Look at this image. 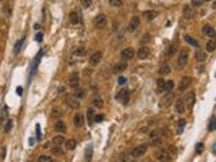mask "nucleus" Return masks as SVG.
<instances>
[{"label":"nucleus","instance_id":"a18cd8bd","mask_svg":"<svg viewBox=\"0 0 216 162\" xmlns=\"http://www.w3.org/2000/svg\"><path fill=\"white\" fill-rule=\"evenodd\" d=\"M74 96L79 97V99H82V97L85 96V93L82 89H76V91H74Z\"/></svg>","mask_w":216,"mask_h":162},{"label":"nucleus","instance_id":"f257e3e1","mask_svg":"<svg viewBox=\"0 0 216 162\" xmlns=\"http://www.w3.org/2000/svg\"><path fill=\"white\" fill-rule=\"evenodd\" d=\"M147 149H149V146H147L146 143L139 144V146H137V147H134L131 150V157H134V158H140V157H143L146 154Z\"/></svg>","mask_w":216,"mask_h":162},{"label":"nucleus","instance_id":"0eeeda50","mask_svg":"<svg viewBox=\"0 0 216 162\" xmlns=\"http://www.w3.org/2000/svg\"><path fill=\"white\" fill-rule=\"evenodd\" d=\"M140 26V19L139 16H132L130 19V23H129V31L130 32H135Z\"/></svg>","mask_w":216,"mask_h":162},{"label":"nucleus","instance_id":"e433bc0d","mask_svg":"<svg viewBox=\"0 0 216 162\" xmlns=\"http://www.w3.org/2000/svg\"><path fill=\"white\" fill-rule=\"evenodd\" d=\"M53 154H54V155H62V154H64V150L60 147V144H56V146L53 147Z\"/></svg>","mask_w":216,"mask_h":162},{"label":"nucleus","instance_id":"f8f14e48","mask_svg":"<svg viewBox=\"0 0 216 162\" xmlns=\"http://www.w3.org/2000/svg\"><path fill=\"white\" fill-rule=\"evenodd\" d=\"M182 15H184L185 19L195 18V11H193V7L192 6H184V8H182Z\"/></svg>","mask_w":216,"mask_h":162},{"label":"nucleus","instance_id":"3c124183","mask_svg":"<svg viewBox=\"0 0 216 162\" xmlns=\"http://www.w3.org/2000/svg\"><path fill=\"white\" fill-rule=\"evenodd\" d=\"M126 81H127V80H126V77H119L118 84H119V85H123V84H126Z\"/></svg>","mask_w":216,"mask_h":162},{"label":"nucleus","instance_id":"8fccbe9b","mask_svg":"<svg viewBox=\"0 0 216 162\" xmlns=\"http://www.w3.org/2000/svg\"><path fill=\"white\" fill-rule=\"evenodd\" d=\"M1 31H6V23H4L3 19L0 18V32Z\"/></svg>","mask_w":216,"mask_h":162},{"label":"nucleus","instance_id":"2f4dec72","mask_svg":"<svg viewBox=\"0 0 216 162\" xmlns=\"http://www.w3.org/2000/svg\"><path fill=\"white\" fill-rule=\"evenodd\" d=\"M62 115H64V112H62V109L60 107H54L53 108V116L54 118H61Z\"/></svg>","mask_w":216,"mask_h":162},{"label":"nucleus","instance_id":"864d4df0","mask_svg":"<svg viewBox=\"0 0 216 162\" xmlns=\"http://www.w3.org/2000/svg\"><path fill=\"white\" fill-rule=\"evenodd\" d=\"M103 119H104V116H103V115H96V118H95V120H96V122H101Z\"/></svg>","mask_w":216,"mask_h":162},{"label":"nucleus","instance_id":"20e7f679","mask_svg":"<svg viewBox=\"0 0 216 162\" xmlns=\"http://www.w3.org/2000/svg\"><path fill=\"white\" fill-rule=\"evenodd\" d=\"M120 57H122L123 61H130V59H132L135 57V50L132 47H126V49L122 50Z\"/></svg>","mask_w":216,"mask_h":162},{"label":"nucleus","instance_id":"423d86ee","mask_svg":"<svg viewBox=\"0 0 216 162\" xmlns=\"http://www.w3.org/2000/svg\"><path fill=\"white\" fill-rule=\"evenodd\" d=\"M65 103H66L68 107H70L72 109L80 108V101L76 96H66L65 97Z\"/></svg>","mask_w":216,"mask_h":162},{"label":"nucleus","instance_id":"4468645a","mask_svg":"<svg viewBox=\"0 0 216 162\" xmlns=\"http://www.w3.org/2000/svg\"><path fill=\"white\" fill-rule=\"evenodd\" d=\"M203 34H205V35L209 37V38H215L216 37L215 29H213L212 26H209V24H204V26H203Z\"/></svg>","mask_w":216,"mask_h":162},{"label":"nucleus","instance_id":"6e6d98bb","mask_svg":"<svg viewBox=\"0 0 216 162\" xmlns=\"http://www.w3.org/2000/svg\"><path fill=\"white\" fill-rule=\"evenodd\" d=\"M143 42H145V43L149 42V34H145V37H143Z\"/></svg>","mask_w":216,"mask_h":162},{"label":"nucleus","instance_id":"13d9d810","mask_svg":"<svg viewBox=\"0 0 216 162\" xmlns=\"http://www.w3.org/2000/svg\"><path fill=\"white\" fill-rule=\"evenodd\" d=\"M213 8L216 10V0H213Z\"/></svg>","mask_w":216,"mask_h":162},{"label":"nucleus","instance_id":"39448f33","mask_svg":"<svg viewBox=\"0 0 216 162\" xmlns=\"http://www.w3.org/2000/svg\"><path fill=\"white\" fill-rule=\"evenodd\" d=\"M174 109H176L177 114L182 115V114L185 112V109H187V101H185L182 97L177 99V100H176V104H174Z\"/></svg>","mask_w":216,"mask_h":162},{"label":"nucleus","instance_id":"c9c22d12","mask_svg":"<svg viewBox=\"0 0 216 162\" xmlns=\"http://www.w3.org/2000/svg\"><path fill=\"white\" fill-rule=\"evenodd\" d=\"M51 142L54 144H62L65 142V138H64V136H61V135H57V136H54V138H53Z\"/></svg>","mask_w":216,"mask_h":162},{"label":"nucleus","instance_id":"603ef678","mask_svg":"<svg viewBox=\"0 0 216 162\" xmlns=\"http://www.w3.org/2000/svg\"><path fill=\"white\" fill-rule=\"evenodd\" d=\"M42 38H43V34H42V32H38V34L35 35V39H37L38 42H41V41H42Z\"/></svg>","mask_w":216,"mask_h":162},{"label":"nucleus","instance_id":"c03bdc74","mask_svg":"<svg viewBox=\"0 0 216 162\" xmlns=\"http://www.w3.org/2000/svg\"><path fill=\"white\" fill-rule=\"evenodd\" d=\"M74 56H84L85 54V49H82V47H77L76 50L73 51Z\"/></svg>","mask_w":216,"mask_h":162},{"label":"nucleus","instance_id":"6ab92c4d","mask_svg":"<svg viewBox=\"0 0 216 162\" xmlns=\"http://www.w3.org/2000/svg\"><path fill=\"white\" fill-rule=\"evenodd\" d=\"M54 131H57V133H64V131H66V124H65V122H62V120L57 122L54 124Z\"/></svg>","mask_w":216,"mask_h":162},{"label":"nucleus","instance_id":"b1692460","mask_svg":"<svg viewBox=\"0 0 216 162\" xmlns=\"http://www.w3.org/2000/svg\"><path fill=\"white\" fill-rule=\"evenodd\" d=\"M143 16H145L147 21H154V19L158 16V12L157 11H146V12H143Z\"/></svg>","mask_w":216,"mask_h":162},{"label":"nucleus","instance_id":"bf43d9fd","mask_svg":"<svg viewBox=\"0 0 216 162\" xmlns=\"http://www.w3.org/2000/svg\"><path fill=\"white\" fill-rule=\"evenodd\" d=\"M204 1H212V0H204Z\"/></svg>","mask_w":216,"mask_h":162},{"label":"nucleus","instance_id":"58836bf2","mask_svg":"<svg viewBox=\"0 0 216 162\" xmlns=\"http://www.w3.org/2000/svg\"><path fill=\"white\" fill-rule=\"evenodd\" d=\"M12 124H14V123H12L11 119L6 122V124H4V133H10V130L12 128Z\"/></svg>","mask_w":216,"mask_h":162},{"label":"nucleus","instance_id":"a878e982","mask_svg":"<svg viewBox=\"0 0 216 162\" xmlns=\"http://www.w3.org/2000/svg\"><path fill=\"white\" fill-rule=\"evenodd\" d=\"M170 70H172V69H170V66H169V65L165 64V65H162V66H161L159 70H158V72H159L161 76L164 77V76H168V74L170 73Z\"/></svg>","mask_w":216,"mask_h":162},{"label":"nucleus","instance_id":"4be33fe9","mask_svg":"<svg viewBox=\"0 0 216 162\" xmlns=\"http://www.w3.org/2000/svg\"><path fill=\"white\" fill-rule=\"evenodd\" d=\"M69 21L72 24H77L80 22V18H79V12L77 11H72L69 14Z\"/></svg>","mask_w":216,"mask_h":162},{"label":"nucleus","instance_id":"473e14b6","mask_svg":"<svg viewBox=\"0 0 216 162\" xmlns=\"http://www.w3.org/2000/svg\"><path fill=\"white\" fill-rule=\"evenodd\" d=\"M173 88H174V81L173 80H166V83H165V91L170 92V91H173Z\"/></svg>","mask_w":216,"mask_h":162},{"label":"nucleus","instance_id":"c85d7f7f","mask_svg":"<svg viewBox=\"0 0 216 162\" xmlns=\"http://www.w3.org/2000/svg\"><path fill=\"white\" fill-rule=\"evenodd\" d=\"M184 39H185V41H187L189 45H192L193 47H199V42L196 41L195 38H192L190 35H185V37H184Z\"/></svg>","mask_w":216,"mask_h":162},{"label":"nucleus","instance_id":"4c0bfd02","mask_svg":"<svg viewBox=\"0 0 216 162\" xmlns=\"http://www.w3.org/2000/svg\"><path fill=\"white\" fill-rule=\"evenodd\" d=\"M80 3H81V6L84 8H89L92 6V3H93V0H80Z\"/></svg>","mask_w":216,"mask_h":162},{"label":"nucleus","instance_id":"09e8293b","mask_svg":"<svg viewBox=\"0 0 216 162\" xmlns=\"http://www.w3.org/2000/svg\"><path fill=\"white\" fill-rule=\"evenodd\" d=\"M204 3H205L204 0H192V6L195 7H201Z\"/></svg>","mask_w":216,"mask_h":162},{"label":"nucleus","instance_id":"a211bd4d","mask_svg":"<svg viewBox=\"0 0 216 162\" xmlns=\"http://www.w3.org/2000/svg\"><path fill=\"white\" fill-rule=\"evenodd\" d=\"M73 123L79 128L84 126V116H82V114H76V116L73 118Z\"/></svg>","mask_w":216,"mask_h":162},{"label":"nucleus","instance_id":"6e6552de","mask_svg":"<svg viewBox=\"0 0 216 162\" xmlns=\"http://www.w3.org/2000/svg\"><path fill=\"white\" fill-rule=\"evenodd\" d=\"M95 26H96L97 29H104V27L107 26V16H105L104 14L97 15L96 19H95Z\"/></svg>","mask_w":216,"mask_h":162},{"label":"nucleus","instance_id":"4d7b16f0","mask_svg":"<svg viewBox=\"0 0 216 162\" xmlns=\"http://www.w3.org/2000/svg\"><path fill=\"white\" fill-rule=\"evenodd\" d=\"M34 29H35V30H39V29H41V26H39V24H35Z\"/></svg>","mask_w":216,"mask_h":162},{"label":"nucleus","instance_id":"cd10ccee","mask_svg":"<svg viewBox=\"0 0 216 162\" xmlns=\"http://www.w3.org/2000/svg\"><path fill=\"white\" fill-rule=\"evenodd\" d=\"M76 141L74 139H68L66 142H65V146H66L68 150H74L76 149Z\"/></svg>","mask_w":216,"mask_h":162},{"label":"nucleus","instance_id":"72a5a7b5","mask_svg":"<svg viewBox=\"0 0 216 162\" xmlns=\"http://www.w3.org/2000/svg\"><path fill=\"white\" fill-rule=\"evenodd\" d=\"M92 103H93V106L97 107V108H103V107H104V103H103V100L100 97H95L93 100H92Z\"/></svg>","mask_w":216,"mask_h":162},{"label":"nucleus","instance_id":"bb28decb","mask_svg":"<svg viewBox=\"0 0 216 162\" xmlns=\"http://www.w3.org/2000/svg\"><path fill=\"white\" fill-rule=\"evenodd\" d=\"M205 49H207V51H209V53L215 51V49H216V41H215V39H211V41H208L207 42V46H205Z\"/></svg>","mask_w":216,"mask_h":162},{"label":"nucleus","instance_id":"7c9ffc66","mask_svg":"<svg viewBox=\"0 0 216 162\" xmlns=\"http://www.w3.org/2000/svg\"><path fill=\"white\" fill-rule=\"evenodd\" d=\"M185 124H187V122L184 120V119H180L178 120V128H177V134L180 135V134H182V131H184L185 128Z\"/></svg>","mask_w":216,"mask_h":162},{"label":"nucleus","instance_id":"f03ea898","mask_svg":"<svg viewBox=\"0 0 216 162\" xmlns=\"http://www.w3.org/2000/svg\"><path fill=\"white\" fill-rule=\"evenodd\" d=\"M174 92H168L165 96H162V99H161L159 101V107L161 108H166V107H169L170 104L174 101Z\"/></svg>","mask_w":216,"mask_h":162},{"label":"nucleus","instance_id":"f3484780","mask_svg":"<svg viewBox=\"0 0 216 162\" xmlns=\"http://www.w3.org/2000/svg\"><path fill=\"white\" fill-rule=\"evenodd\" d=\"M126 68H127V61H120V62H118L116 65L114 66V73H119V72H123V70H126Z\"/></svg>","mask_w":216,"mask_h":162},{"label":"nucleus","instance_id":"7ed1b4c3","mask_svg":"<svg viewBox=\"0 0 216 162\" xmlns=\"http://www.w3.org/2000/svg\"><path fill=\"white\" fill-rule=\"evenodd\" d=\"M188 59H189V53L187 50H182L181 53L178 54V59H177V68L182 69L185 65L188 64Z\"/></svg>","mask_w":216,"mask_h":162},{"label":"nucleus","instance_id":"de8ad7c7","mask_svg":"<svg viewBox=\"0 0 216 162\" xmlns=\"http://www.w3.org/2000/svg\"><path fill=\"white\" fill-rule=\"evenodd\" d=\"M203 150H204V144H203V143H197V144H196V153L201 154Z\"/></svg>","mask_w":216,"mask_h":162},{"label":"nucleus","instance_id":"ea45409f","mask_svg":"<svg viewBox=\"0 0 216 162\" xmlns=\"http://www.w3.org/2000/svg\"><path fill=\"white\" fill-rule=\"evenodd\" d=\"M208 130H209V131H215V130H216V118L211 119L209 126H208Z\"/></svg>","mask_w":216,"mask_h":162},{"label":"nucleus","instance_id":"2eb2a0df","mask_svg":"<svg viewBox=\"0 0 216 162\" xmlns=\"http://www.w3.org/2000/svg\"><path fill=\"white\" fill-rule=\"evenodd\" d=\"M69 84H70V86H73L74 89L79 86V84H80V76L77 73H72L69 76Z\"/></svg>","mask_w":216,"mask_h":162},{"label":"nucleus","instance_id":"393cba45","mask_svg":"<svg viewBox=\"0 0 216 162\" xmlns=\"http://www.w3.org/2000/svg\"><path fill=\"white\" fill-rule=\"evenodd\" d=\"M195 57H196V59H197L199 62H204L205 59H207V54H205V51H201V50L196 51Z\"/></svg>","mask_w":216,"mask_h":162},{"label":"nucleus","instance_id":"49530a36","mask_svg":"<svg viewBox=\"0 0 216 162\" xmlns=\"http://www.w3.org/2000/svg\"><path fill=\"white\" fill-rule=\"evenodd\" d=\"M38 161L39 162H50V161H51V158H50L49 155H39L38 157Z\"/></svg>","mask_w":216,"mask_h":162},{"label":"nucleus","instance_id":"37998d69","mask_svg":"<svg viewBox=\"0 0 216 162\" xmlns=\"http://www.w3.org/2000/svg\"><path fill=\"white\" fill-rule=\"evenodd\" d=\"M3 11H4V15H6V16H11V14H12L11 6H8V4H6V6H4V8H3Z\"/></svg>","mask_w":216,"mask_h":162},{"label":"nucleus","instance_id":"a19ab883","mask_svg":"<svg viewBox=\"0 0 216 162\" xmlns=\"http://www.w3.org/2000/svg\"><path fill=\"white\" fill-rule=\"evenodd\" d=\"M87 116H88V120H89V124L92 126V123H93V109H92V108L88 109Z\"/></svg>","mask_w":216,"mask_h":162},{"label":"nucleus","instance_id":"9b49d317","mask_svg":"<svg viewBox=\"0 0 216 162\" xmlns=\"http://www.w3.org/2000/svg\"><path fill=\"white\" fill-rule=\"evenodd\" d=\"M190 84H192V78H190V77H184V78L181 80L180 85H178V91L180 92L187 91V89L190 86Z\"/></svg>","mask_w":216,"mask_h":162},{"label":"nucleus","instance_id":"f704fd0d","mask_svg":"<svg viewBox=\"0 0 216 162\" xmlns=\"http://www.w3.org/2000/svg\"><path fill=\"white\" fill-rule=\"evenodd\" d=\"M92 153H93V147L92 146H88V149L85 150V159L87 161H91L92 159Z\"/></svg>","mask_w":216,"mask_h":162},{"label":"nucleus","instance_id":"1a4fd4ad","mask_svg":"<svg viewBox=\"0 0 216 162\" xmlns=\"http://www.w3.org/2000/svg\"><path fill=\"white\" fill-rule=\"evenodd\" d=\"M129 99H130V92L127 91V89H122V91H119V93L116 95V100L122 101L123 104L129 103Z\"/></svg>","mask_w":216,"mask_h":162},{"label":"nucleus","instance_id":"5fc2aeb1","mask_svg":"<svg viewBox=\"0 0 216 162\" xmlns=\"http://www.w3.org/2000/svg\"><path fill=\"white\" fill-rule=\"evenodd\" d=\"M16 92H18V95L21 96L22 93H23V88H21V86H18V89H16Z\"/></svg>","mask_w":216,"mask_h":162},{"label":"nucleus","instance_id":"aec40b11","mask_svg":"<svg viewBox=\"0 0 216 162\" xmlns=\"http://www.w3.org/2000/svg\"><path fill=\"white\" fill-rule=\"evenodd\" d=\"M155 157H157L158 161H168L169 159V154H168L166 150H159L157 154H155Z\"/></svg>","mask_w":216,"mask_h":162},{"label":"nucleus","instance_id":"dca6fc26","mask_svg":"<svg viewBox=\"0 0 216 162\" xmlns=\"http://www.w3.org/2000/svg\"><path fill=\"white\" fill-rule=\"evenodd\" d=\"M185 101H187V108L190 111V109L193 108V106H195V101H196V96H195V93H193V92H190V93L188 95V99H187Z\"/></svg>","mask_w":216,"mask_h":162},{"label":"nucleus","instance_id":"412c9836","mask_svg":"<svg viewBox=\"0 0 216 162\" xmlns=\"http://www.w3.org/2000/svg\"><path fill=\"white\" fill-rule=\"evenodd\" d=\"M23 43H24V37H22L21 39H18V41H16V43H15V46H14V53L15 54H19V53H21Z\"/></svg>","mask_w":216,"mask_h":162},{"label":"nucleus","instance_id":"5701e85b","mask_svg":"<svg viewBox=\"0 0 216 162\" xmlns=\"http://www.w3.org/2000/svg\"><path fill=\"white\" fill-rule=\"evenodd\" d=\"M176 53H177V45H170L166 50H165V56L166 57H173Z\"/></svg>","mask_w":216,"mask_h":162},{"label":"nucleus","instance_id":"ddd939ff","mask_svg":"<svg viewBox=\"0 0 216 162\" xmlns=\"http://www.w3.org/2000/svg\"><path fill=\"white\" fill-rule=\"evenodd\" d=\"M101 51H96V53H93L91 56V58H89V64L92 65V66H96L97 64H100V61H101Z\"/></svg>","mask_w":216,"mask_h":162},{"label":"nucleus","instance_id":"c756f323","mask_svg":"<svg viewBox=\"0 0 216 162\" xmlns=\"http://www.w3.org/2000/svg\"><path fill=\"white\" fill-rule=\"evenodd\" d=\"M165 83H166V80H164V78H158V80H157V88H158V92L165 91Z\"/></svg>","mask_w":216,"mask_h":162},{"label":"nucleus","instance_id":"052dcab7","mask_svg":"<svg viewBox=\"0 0 216 162\" xmlns=\"http://www.w3.org/2000/svg\"><path fill=\"white\" fill-rule=\"evenodd\" d=\"M0 1H1V0H0Z\"/></svg>","mask_w":216,"mask_h":162},{"label":"nucleus","instance_id":"79ce46f5","mask_svg":"<svg viewBox=\"0 0 216 162\" xmlns=\"http://www.w3.org/2000/svg\"><path fill=\"white\" fill-rule=\"evenodd\" d=\"M112 7H120L123 4V0H108Z\"/></svg>","mask_w":216,"mask_h":162},{"label":"nucleus","instance_id":"9d476101","mask_svg":"<svg viewBox=\"0 0 216 162\" xmlns=\"http://www.w3.org/2000/svg\"><path fill=\"white\" fill-rule=\"evenodd\" d=\"M150 54V49L147 46H140L138 49V53H137V57L139 59H146Z\"/></svg>","mask_w":216,"mask_h":162}]
</instances>
